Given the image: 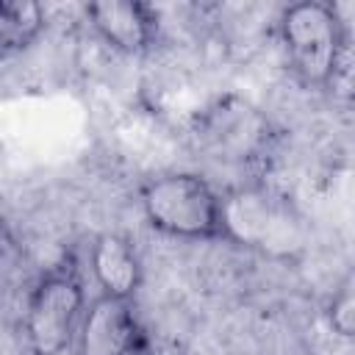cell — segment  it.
<instances>
[{
    "mask_svg": "<svg viewBox=\"0 0 355 355\" xmlns=\"http://www.w3.org/2000/svg\"><path fill=\"white\" fill-rule=\"evenodd\" d=\"M139 208L147 225L183 241H225L222 191L197 172H164L141 183Z\"/></svg>",
    "mask_w": 355,
    "mask_h": 355,
    "instance_id": "cell-1",
    "label": "cell"
},
{
    "mask_svg": "<svg viewBox=\"0 0 355 355\" xmlns=\"http://www.w3.org/2000/svg\"><path fill=\"white\" fill-rule=\"evenodd\" d=\"M280 44L294 78L308 89L336 83L347 50V28L336 6L322 0L291 3L277 19Z\"/></svg>",
    "mask_w": 355,
    "mask_h": 355,
    "instance_id": "cell-2",
    "label": "cell"
},
{
    "mask_svg": "<svg viewBox=\"0 0 355 355\" xmlns=\"http://www.w3.org/2000/svg\"><path fill=\"white\" fill-rule=\"evenodd\" d=\"M89 300L75 255L50 266L28 294L22 333L31 355H64L72 349Z\"/></svg>",
    "mask_w": 355,
    "mask_h": 355,
    "instance_id": "cell-3",
    "label": "cell"
},
{
    "mask_svg": "<svg viewBox=\"0 0 355 355\" xmlns=\"http://www.w3.org/2000/svg\"><path fill=\"white\" fill-rule=\"evenodd\" d=\"M227 244H241L263 255L288 258L302 247V222L286 197L263 186H236L222 194Z\"/></svg>",
    "mask_w": 355,
    "mask_h": 355,
    "instance_id": "cell-4",
    "label": "cell"
},
{
    "mask_svg": "<svg viewBox=\"0 0 355 355\" xmlns=\"http://www.w3.org/2000/svg\"><path fill=\"white\" fill-rule=\"evenodd\" d=\"M197 136L214 155L227 161H247L266 147L269 125L258 114V108L244 100L227 97L202 114V119L197 122Z\"/></svg>",
    "mask_w": 355,
    "mask_h": 355,
    "instance_id": "cell-5",
    "label": "cell"
},
{
    "mask_svg": "<svg viewBox=\"0 0 355 355\" xmlns=\"http://www.w3.org/2000/svg\"><path fill=\"white\" fill-rule=\"evenodd\" d=\"M139 319L130 300H114L97 294L78 324L72 352L75 355H136L139 347Z\"/></svg>",
    "mask_w": 355,
    "mask_h": 355,
    "instance_id": "cell-6",
    "label": "cell"
},
{
    "mask_svg": "<svg viewBox=\"0 0 355 355\" xmlns=\"http://www.w3.org/2000/svg\"><path fill=\"white\" fill-rule=\"evenodd\" d=\"M89 28L116 53H147L158 39V11L141 0H97L83 6Z\"/></svg>",
    "mask_w": 355,
    "mask_h": 355,
    "instance_id": "cell-7",
    "label": "cell"
},
{
    "mask_svg": "<svg viewBox=\"0 0 355 355\" xmlns=\"http://www.w3.org/2000/svg\"><path fill=\"white\" fill-rule=\"evenodd\" d=\"M89 269L100 294L114 300H136L144 272L133 244L119 233H100L89 250Z\"/></svg>",
    "mask_w": 355,
    "mask_h": 355,
    "instance_id": "cell-8",
    "label": "cell"
},
{
    "mask_svg": "<svg viewBox=\"0 0 355 355\" xmlns=\"http://www.w3.org/2000/svg\"><path fill=\"white\" fill-rule=\"evenodd\" d=\"M47 28V14L36 0H0V55L25 53Z\"/></svg>",
    "mask_w": 355,
    "mask_h": 355,
    "instance_id": "cell-9",
    "label": "cell"
},
{
    "mask_svg": "<svg viewBox=\"0 0 355 355\" xmlns=\"http://www.w3.org/2000/svg\"><path fill=\"white\" fill-rule=\"evenodd\" d=\"M327 324L336 336L341 338H352L355 333V297H352V277H344L338 283V288L333 291L330 302H327Z\"/></svg>",
    "mask_w": 355,
    "mask_h": 355,
    "instance_id": "cell-10",
    "label": "cell"
},
{
    "mask_svg": "<svg viewBox=\"0 0 355 355\" xmlns=\"http://www.w3.org/2000/svg\"><path fill=\"white\" fill-rule=\"evenodd\" d=\"M6 244H8V225H6V219L0 216V252H3Z\"/></svg>",
    "mask_w": 355,
    "mask_h": 355,
    "instance_id": "cell-11",
    "label": "cell"
}]
</instances>
